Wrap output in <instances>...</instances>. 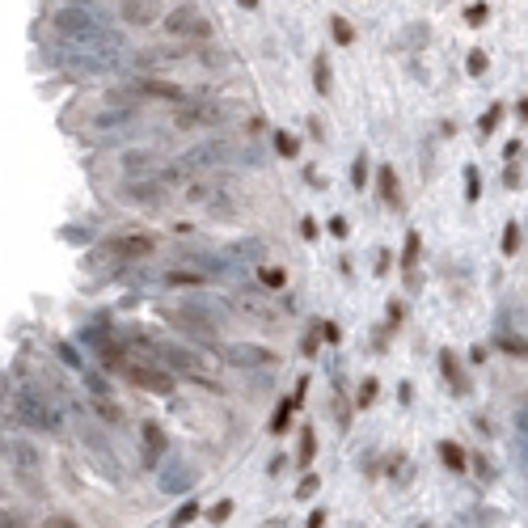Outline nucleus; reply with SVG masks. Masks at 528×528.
<instances>
[{
    "mask_svg": "<svg viewBox=\"0 0 528 528\" xmlns=\"http://www.w3.org/2000/svg\"><path fill=\"white\" fill-rule=\"evenodd\" d=\"M401 262H406V266H414V262H418V233H410V237H406V258H401Z\"/></svg>",
    "mask_w": 528,
    "mask_h": 528,
    "instance_id": "obj_29",
    "label": "nucleus"
},
{
    "mask_svg": "<svg viewBox=\"0 0 528 528\" xmlns=\"http://www.w3.org/2000/svg\"><path fill=\"white\" fill-rule=\"evenodd\" d=\"M376 401V381H364L360 385V397H355V406H372Z\"/></svg>",
    "mask_w": 528,
    "mask_h": 528,
    "instance_id": "obj_24",
    "label": "nucleus"
},
{
    "mask_svg": "<svg viewBox=\"0 0 528 528\" xmlns=\"http://www.w3.org/2000/svg\"><path fill=\"white\" fill-rule=\"evenodd\" d=\"M381 199H385L389 208H397V203H401V194H397V178H393V169H389V165L381 169Z\"/></svg>",
    "mask_w": 528,
    "mask_h": 528,
    "instance_id": "obj_13",
    "label": "nucleus"
},
{
    "mask_svg": "<svg viewBox=\"0 0 528 528\" xmlns=\"http://www.w3.org/2000/svg\"><path fill=\"white\" fill-rule=\"evenodd\" d=\"M482 194V178H477V169H465V199H477Z\"/></svg>",
    "mask_w": 528,
    "mask_h": 528,
    "instance_id": "obj_21",
    "label": "nucleus"
},
{
    "mask_svg": "<svg viewBox=\"0 0 528 528\" xmlns=\"http://www.w3.org/2000/svg\"><path fill=\"white\" fill-rule=\"evenodd\" d=\"M292 410H296V406H292V397H288V401H279V410H275V423H271V431H275V436H279V431H288V418H292Z\"/></svg>",
    "mask_w": 528,
    "mask_h": 528,
    "instance_id": "obj_18",
    "label": "nucleus"
},
{
    "mask_svg": "<svg viewBox=\"0 0 528 528\" xmlns=\"http://www.w3.org/2000/svg\"><path fill=\"white\" fill-rule=\"evenodd\" d=\"M494 123H499V106H490V110L482 114V136H490V131H494Z\"/></svg>",
    "mask_w": 528,
    "mask_h": 528,
    "instance_id": "obj_33",
    "label": "nucleus"
},
{
    "mask_svg": "<svg viewBox=\"0 0 528 528\" xmlns=\"http://www.w3.org/2000/svg\"><path fill=\"white\" fill-rule=\"evenodd\" d=\"M275 144H279V153H284V157H296V140H292L288 131H275Z\"/></svg>",
    "mask_w": 528,
    "mask_h": 528,
    "instance_id": "obj_27",
    "label": "nucleus"
},
{
    "mask_svg": "<svg viewBox=\"0 0 528 528\" xmlns=\"http://www.w3.org/2000/svg\"><path fill=\"white\" fill-rule=\"evenodd\" d=\"M123 169H127V173H153V169H157V157L140 148V153H127V157H123Z\"/></svg>",
    "mask_w": 528,
    "mask_h": 528,
    "instance_id": "obj_11",
    "label": "nucleus"
},
{
    "mask_svg": "<svg viewBox=\"0 0 528 528\" xmlns=\"http://www.w3.org/2000/svg\"><path fill=\"white\" fill-rule=\"evenodd\" d=\"M494 347L503 351V355H512V360H528V338H520V334H499Z\"/></svg>",
    "mask_w": 528,
    "mask_h": 528,
    "instance_id": "obj_10",
    "label": "nucleus"
},
{
    "mask_svg": "<svg viewBox=\"0 0 528 528\" xmlns=\"http://www.w3.org/2000/svg\"><path fill=\"white\" fill-rule=\"evenodd\" d=\"M351 178H355V186L368 182V157H355V169H351Z\"/></svg>",
    "mask_w": 528,
    "mask_h": 528,
    "instance_id": "obj_31",
    "label": "nucleus"
},
{
    "mask_svg": "<svg viewBox=\"0 0 528 528\" xmlns=\"http://www.w3.org/2000/svg\"><path fill=\"white\" fill-rule=\"evenodd\" d=\"M165 30H169L173 38H208V34H212V26H208V17L199 13V9H190V5H182V9H173V13L165 17Z\"/></svg>",
    "mask_w": 528,
    "mask_h": 528,
    "instance_id": "obj_2",
    "label": "nucleus"
},
{
    "mask_svg": "<svg viewBox=\"0 0 528 528\" xmlns=\"http://www.w3.org/2000/svg\"><path fill=\"white\" fill-rule=\"evenodd\" d=\"M169 284H190V288H199V284H203V275H186V271H169Z\"/></svg>",
    "mask_w": 528,
    "mask_h": 528,
    "instance_id": "obj_26",
    "label": "nucleus"
},
{
    "mask_svg": "<svg viewBox=\"0 0 528 528\" xmlns=\"http://www.w3.org/2000/svg\"><path fill=\"white\" fill-rule=\"evenodd\" d=\"M118 17L127 26H153V21H161V0H123Z\"/></svg>",
    "mask_w": 528,
    "mask_h": 528,
    "instance_id": "obj_4",
    "label": "nucleus"
},
{
    "mask_svg": "<svg viewBox=\"0 0 528 528\" xmlns=\"http://www.w3.org/2000/svg\"><path fill=\"white\" fill-rule=\"evenodd\" d=\"M136 89L148 97H165V102H186L190 97L178 81H165V77H136Z\"/></svg>",
    "mask_w": 528,
    "mask_h": 528,
    "instance_id": "obj_5",
    "label": "nucleus"
},
{
    "mask_svg": "<svg viewBox=\"0 0 528 528\" xmlns=\"http://www.w3.org/2000/svg\"><path fill=\"white\" fill-rule=\"evenodd\" d=\"M486 13H490L486 5H469L465 9V21H469V26H486Z\"/></svg>",
    "mask_w": 528,
    "mask_h": 528,
    "instance_id": "obj_23",
    "label": "nucleus"
},
{
    "mask_svg": "<svg viewBox=\"0 0 528 528\" xmlns=\"http://www.w3.org/2000/svg\"><path fill=\"white\" fill-rule=\"evenodd\" d=\"M241 5H245V9H254V5H258V0H241Z\"/></svg>",
    "mask_w": 528,
    "mask_h": 528,
    "instance_id": "obj_38",
    "label": "nucleus"
},
{
    "mask_svg": "<svg viewBox=\"0 0 528 528\" xmlns=\"http://www.w3.org/2000/svg\"><path fill=\"white\" fill-rule=\"evenodd\" d=\"M520 118L528 123V97H524V102H520Z\"/></svg>",
    "mask_w": 528,
    "mask_h": 528,
    "instance_id": "obj_37",
    "label": "nucleus"
},
{
    "mask_svg": "<svg viewBox=\"0 0 528 528\" xmlns=\"http://www.w3.org/2000/svg\"><path fill=\"white\" fill-rule=\"evenodd\" d=\"M258 279H262V288H275V292H279V288L288 284V275H284L279 266H262V271H258Z\"/></svg>",
    "mask_w": 528,
    "mask_h": 528,
    "instance_id": "obj_17",
    "label": "nucleus"
},
{
    "mask_svg": "<svg viewBox=\"0 0 528 528\" xmlns=\"http://www.w3.org/2000/svg\"><path fill=\"white\" fill-rule=\"evenodd\" d=\"M321 524H325V512H313L309 516V528H321Z\"/></svg>",
    "mask_w": 528,
    "mask_h": 528,
    "instance_id": "obj_36",
    "label": "nucleus"
},
{
    "mask_svg": "<svg viewBox=\"0 0 528 528\" xmlns=\"http://www.w3.org/2000/svg\"><path fill=\"white\" fill-rule=\"evenodd\" d=\"M123 190H127V199H136V203H153V199H157V186L153 182H127V186H123Z\"/></svg>",
    "mask_w": 528,
    "mask_h": 528,
    "instance_id": "obj_15",
    "label": "nucleus"
},
{
    "mask_svg": "<svg viewBox=\"0 0 528 528\" xmlns=\"http://www.w3.org/2000/svg\"><path fill=\"white\" fill-rule=\"evenodd\" d=\"M465 68H469V77H482V72H486V51H473Z\"/></svg>",
    "mask_w": 528,
    "mask_h": 528,
    "instance_id": "obj_25",
    "label": "nucleus"
},
{
    "mask_svg": "<svg viewBox=\"0 0 528 528\" xmlns=\"http://www.w3.org/2000/svg\"><path fill=\"white\" fill-rule=\"evenodd\" d=\"M440 368L448 372V381L457 385V389H465V381H461V368H457V355H452V351H440Z\"/></svg>",
    "mask_w": 528,
    "mask_h": 528,
    "instance_id": "obj_16",
    "label": "nucleus"
},
{
    "mask_svg": "<svg viewBox=\"0 0 528 528\" xmlns=\"http://www.w3.org/2000/svg\"><path fill=\"white\" fill-rule=\"evenodd\" d=\"M330 30H334V38H338V42H351V38H355V30H351L342 17H334V26H330Z\"/></svg>",
    "mask_w": 528,
    "mask_h": 528,
    "instance_id": "obj_28",
    "label": "nucleus"
},
{
    "mask_svg": "<svg viewBox=\"0 0 528 528\" xmlns=\"http://www.w3.org/2000/svg\"><path fill=\"white\" fill-rule=\"evenodd\" d=\"M140 440H144V452H148V465H153L161 452L169 448V440H165V431H161L157 423H144V427H140Z\"/></svg>",
    "mask_w": 528,
    "mask_h": 528,
    "instance_id": "obj_9",
    "label": "nucleus"
},
{
    "mask_svg": "<svg viewBox=\"0 0 528 528\" xmlns=\"http://www.w3.org/2000/svg\"><path fill=\"white\" fill-rule=\"evenodd\" d=\"M330 233H334V237H347V220H342V216L330 220Z\"/></svg>",
    "mask_w": 528,
    "mask_h": 528,
    "instance_id": "obj_35",
    "label": "nucleus"
},
{
    "mask_svg": "<svg viewBox=\"0 0 528 528\" xmlns=\"http://www.w3.org/2000/svg\"><path fill=\"white\" fill-rule=\"evenodd\" d=\"M127 381L144 393H157V397H169L173 393V372L169 368H153V364H131L127 368Z\"/></svg>",
    "mask_w": 528,
    "mask_h": 528,
    "instance_id": "obj_1",
    "label": "nucleus"
},
{
    "mask_svg": "<svg viewBox=\"0 0 528 528\" xmlns=\"http://www.w3.org/2000/svg\"><path fill=\"white\" fill-rule=\"evenodd\" d=\"M313 490H317V473H309V477H305V482H300V499H309Z\"/></svg>",
    "mask_w": 528,
    "mask_h": 528,
    "instance_id": "obj_34",
    "label": "nucleus"
},
{
    "mask_svg": "<svg viewBox=\"0 0 528 528\" xmlns=\"http://www.w3.org/2000/svg\"><path fill=\"white\" fill-rule=\"evenodd\" d=\"M194 516H199V503H182V507H178V516H173V528H186Z\"/></svg>",
    "mask_w": 528,
    "mask_h": 528,
    "instance_id": "obj_20",
    "label": "nucleus"
},
{
    "mask_svg": "<svg viewBox=\"0 0 528 528\" xmlns=\"http://www.w3.org/2000/svg\"><path fill=\"white\" fill-rule=\"evenodd\" d=\"M106 249H110V254H118V258H148L157 249V237H148V233H123V237H110Z\"/></svg>",
    "mask_w": 528,
    "mask_h": 528,
    "instance_id": "obj_3",
    "label": "nucleus"
},
{
    "mask_svg": "<svg viewBox=\"0 0 528 528\" xmlns=\"http://www.w3.org/2000/svg\"><path fill=\"white\" fill-rule=\"evenodd\" d=\"M313 81H317V93H330V89H334V81H330V60H325V55L313 60Z\"/></svg>",
    "mask_w": 528,
    "mask_h": 528,
    "instance_id": "obj_14",
    "label": "nucleus"
},
{
    "mask_svg": "<svg viewBox=\"0 0 528 528\" xmlns=\"http://www.w3.org/2000/svg\"><path fill=\"white\" fill-rule=\"evenodd\" d=\"M229 110L224 106H216V102H199V106H186V110H178V127H212L216 118H224Z\"/></svg>",
    "mask_w": 528,
    "mask_h": 528,
    "instance_id": "obj_6",
    "label": "nucleus"
},
{
    "mask_svg": "<svg viewBox=\"0 0 528 528\" xmlns=\"http://www.w3.org/2000/svg\"><path fill=\"white\" fill-rule=\"evenodd\" d=\"M224 355H229V364H245V368H254V364H275V360H279L275 351L254 347V342H233L229 351H224Z\"/></svg>",
    "mask_w": 528,
    "mask_h": 528,
    "instance_id": "obj_7",
    "label": "nucleus"
},
{
    "mask_svg": "<svg viewBox=\"0 0 528 528\" xmlns=\"http://www.w3.org/2000/svg\"><path fill=\"white\" fill-rule=\"evenodd\" d=\"M321 338H325V342H338V338H342V330H338L334 321H321Z\"/></svg>",
    "mask_w": 528,
    "mask_h": 528,
    "instance_id": "obj_32",
    "label": "nucleus"
},
{
    "mask_svg": "<svg viewBox=\"0 0 528 528\" xmlns=\"http://www.w3.org/2000/svg\"><path fill=\"white\" fill-rule=\"evenodd\" d=\"M516 249H520V229L507 224V233H503V254H516Z\"/></svg>",
    "mask_w": 528,
    "mask_h": 528,
    "instance_id": "obj_22",
    "label": "nucleus"
},
{
    "mask_svg": "<svg viewBox=\"0 0 528 528\" xmlns=\"http://www.w3.org/2000/svg\"><path fill=\"white\" fill-rule=\"evenodd\" d=\"M313 452H317V436H313L309 427H305V436H300V461L309 465V461H313Z\"/></svg>",
    "mask_w": 528,
    "mask_h": 528,
    "instance_id": "obj_19",
    "label": "nucleus"
},
{
    "mask_svg": "<svg viewBox=\"0 0 528 528\" xmlns=\"http://www.w3.org/2000/svg\"><path fill=\"white\" fill-rule=\"evenodd\" d=\"M229 516H233V503H229V499H224V503H216V507H212V524H224Z\"/></svg>",
    "mask_w": 528,
    "mask_h": 528,
    "instance_id": "obj_30",
    "label": "nucleus"
},
{
    "mask_svg": "<svg viewBox=\"0 0 528 528\" xmlns=\"http://www.w3.org/2000/svg\"><path fill=\"white\" fill-rule=\"evenodd\" d=\"M55 26H60L64 34H72V38H81V34L93 30V21H89V13H81V9H60V13H55Z\"/></svg>",
    "mask_w": 528,
    "mask_h": 528,
    "instance_id": "obj_8",
    "label": "nucleus"
},
{
    "mask_svg": "<svg viewBox=\"0 0 528 528\" xmlns=\"http://www.w3.org/2000/svg\"><path fill=\"white\" fill-rule=\"evenodd\" d=\"M440 457H444V465L448 469H465V452H461V444H452V440H440Z\"/></svg>",
    "mask_w": 528,
    "mask_h": 528,
    "instance_id": "obj_12",
    "label": "nucleus"
}]
</instances>
